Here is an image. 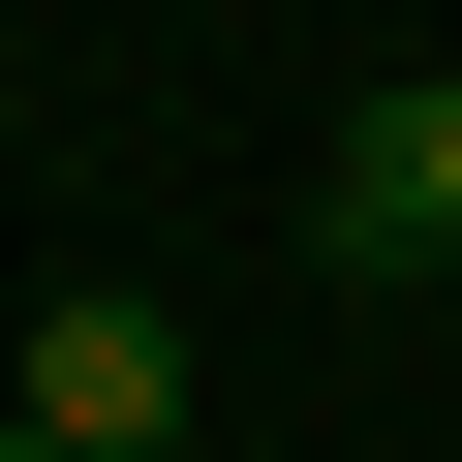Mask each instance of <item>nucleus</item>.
Here are the masks:
<instances>
[{
  "label": "nucleus",
  "mask_w": 462,
  "mask_h": 462,
  "mask_svg": "<svg viewBox=\"0 0 462 462\" xmlns=\"http://www.w3.org/2000/svg\"><path fill=\"white\" fill-rule=\"evenodd\" d=\"M0 431H62V462H185V309H154V278H62L32 370H0Z\"/></svg>",
  "instance_id": "f257e3e1"
},
{
  "label": "nucleus",
  "mask_w": 462,
  "mask_h": 462,
  "mask_svg": "<svg viewBox=\"0 0 462 462\" xmlns=\"http://www.w3.org/2000/svg\"><path fill=\"white\" fill-rule=\"evenodd\" d=\"M309 216H339V278H431V247H462V62H431V93H370Z\"/></svg>",
  "instance_id": "f03ea898"
},
{
  "label": "nucleus",
  "mask_w": 462,
  "mask_h": 462,
  "mask_svg": "<svg viewBox=\"0 0 462 462\" xmlns=\"http://www.w3.org/2000/svg\"><path fill=\"white\" fill-rule=\"evenodd\" d=\"M0 462H62V431H0Z\"/></svg>",
  "instance_id": "7ed1b4c3"
},
{
  "label": "nucleus",
  "mask_w": 462,
  "mask_h": 462,
  "mask_svg": "<svg viewBox=\"0 0 462 462\" xmlns=\"http://www.w3.org/2000/svg\"><path fill=\"white\" fill-rule=\"evenodd\" d=\"M185 462H216V431H185Z\"/></svg>",
  "instance_id": "20e7f679"
},
{
  "label": "nucleus",
  "mask_w": 462,
  "mask_h": 462,
  "mask_svg": "<svg viewBox=\"0 0 462 462\" xmlns=\"http://www.w3.org/2000/svg\"><path fill=\"white\" fill-rule=\"evenodd\" d=\"M431 278H462V247H431Z\"/></svg>",
  "instance_id": "39448f33"
}]
</instances>
